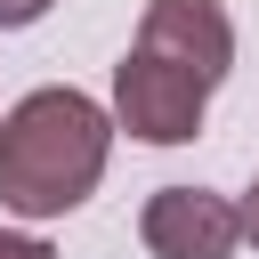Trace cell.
<instances>
[{
	"mask_svg": "<svg viewBox=\"0 0 259 259\" xmlns=\"http://www.w3.org/2000/svg\"><path fill=\"white\" fill-rule=\"evenodd\" d=\"M113 121L81 89H32L0 121V202L16 219H65L105 178Z\"/></svg>",
	"mask_w": 259,
	"mask_h": 259,
	"instance_id": "6da1fadb",
	"label": "cell"
},
{
	"mask_svg": "<svg viewBox=\"0 0 259 259\" xmlns=\"http://www.w3.org/2000/svg\"><path fill=\"white\" fill-rule=\"evenodd\" d=\"M202 105H210V89L186 81L178 65L146 57V49H130V57L113 65V121H121L130 138H146V146H186V138L202 130Z\"/></svg>",
	"mask_w": 259,
	"mask_h": 259,
	"instance_id": "7a4b0ae2",
	"label": "cell"
},
{
	"mask_svg": "<svg viewBox=\"0 0 259 259\" xmlns=\"http://www.w3.org/2000/svg\"><path fill=\"white\" fill-rule=\"evenodd\" d=\"M138 49L178 65L186 81L219 89L227 65H235V24L219 0H146V24H138Z\"/></svg>",
	"mask_w": 259,
	"mask_h": 259,
	"instance_id": "3957f363",
	"label": "cell"
},
{
	"mask_svg": "<svg viewBox=\"0 0 259 259\" xmlns=\"http://www.w3.org/2000/svg\"><path fill=\"white\" fill-rule=\"evenodd\" d=\"M138 235H146L154 259H227L243 243V210L210 186H162L138 210Z\"/></svg>",
	"mask_w": 259,
	"mask_h": 259,
	"instance_id": "277c9868",
	"label": "cell"
},
{
	"mask_svg": "<svg viewBox=\"0 0 259 259\" xmlns=\"http://www.w3.org/2000/svg\"><path fill=\"white\" fill-rule=\"evenodd\" d=\"M0 259H57V251H49L40 235H8V227H0Z\"/></svg>",
	"mask_w": 259,
	"mask_h": 259,
	"instance_id": "5b68a950",
	"label": "cell"
},
{
	"mask_svg": "<svg viewBox=\"0 0 259 259\" xmlns=\"http://www.w3.org/2000/svg\"><path fill=\"white\" fill-rule=\"evenodd\" d=\"M49 16V0H0V32H16V24H40Z\"/></svg>",
	"mask_w": 259,
	"mask_h": 259,
	"instance_id": "8992f818",
	"label": "cell"
},
{
	"mask_svg": "<svg viewBox=\"0 0 259 259\" xmlns=\"http://www.w3.org/2000/svg\"><path fill=\"white\" fill-rule=\"evenodd\" d=\"M243 235L259 243V178H251V194H243Z\"/></svg>",
	"mask_w": 259,
	"mask_h": 259,
	"instance_id": "52a82bcc",
	"label": "cell"
}]
</instances>
